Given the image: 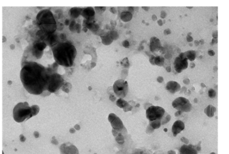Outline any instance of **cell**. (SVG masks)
Instances as JSON below:
<instances>
[{
    "mask_svg": "<svg viewBox=\"0 0 229 154\" xmlns=\"http://www.w3.org/2000/svg\"><path fill=\"white\" fill-rule=\"evenodd\" d=\"M50 73L47 68L35 62H27L21 70L20 77L23 87L32 95H39L47 90Z\"/></svg>",
    "mask_w": 229,
    "mask_h": 154,
    "instance_id": "cell-1",
    "label": "cell"
},
{
    "mask_svg": "<svg viewBox=\"0 0 229 154\" xmlns=\"http://www.w3.org/2000/svg\"><path fill=\"white\" fill-rule=\"evenodd\" d=\"M55 61L58 65L65 67L73 65L77 54L75 47L70 42H59L52 47Z\"/></svg>",
    "mask_w": 229,
    "mask_h": 154,
    "instance_id": "cell-2",
    "label": "cell"
},
{
    "mask_svg": "<svg viewBox=\"0 0 229 154\" xmlns=\"http://www.w3.org/2000/svg\"><path fill=\"white\" fill-rule=\"evenodd\" d=\"M37 21L39 26L44 33L47 35L53 34L57 29V23L54 16L50 10L45 9L39 12L37 16Z\"/></svg>",
    "mask_w": 229,
    "mask_h": 154,
    "instance_id": "cell-3",
    "label": "cell"
},
{
    "mask_svg": "<svg viewBox=\"0 0 229 154\" xmlns=\"http://www.w3.org/2000/svg\"><path fill=\"white\" fill-rule=\"evenodd\" d=\"M13 117L18 123L23 122L32 117L31 107L27 103H19L17 104L13 110Z\"/></svg>",
    "mask_w": 229,
    "mask_h": 154,
    "instance_id": "cell-4",
    "label": "cell"
},
{
    "mask_svg": "<svg viewBox=\"0 0 229 154\" xmlns=\"http://www.w3.org/2000/svg\"><path fill=\"white\" fill-rule=\"evenodd\" d=\"M64 81L62 77L58 73H53L50 75L47 88V90L50 93H55L60 89Z\"/></svg>",
    "mask_w": 229,
    "mask_h": 154,
    "instance_id": "cell-5",
    "label": "cell"
},
{
    "mask_svg": "<svg viewBox=\"0 0 229 154\" xmlns=\"http://www.w3.org/2000/svg\"><path fill=\"white\" fill-rule=\"evenodd\" d=\"M164 108L158 106H151L146 111V116L148 119L151 121L156 120H161L165 114Z\"/></svg>",
    "mask_w": 229,
    "mask_h": 154,
    "instance_id": "cell-6",
    "label": "cell"
},
{
    "mask_svg": "<svg viewBox=\"0 0 229 154\" xmlns=\"http://www.w3.org/2000/svg\"><path fill=\"white\" fill-rule=\"evenodd\" d=\"M113 89L117 96L122 99L124 98L128 93V82L122 79L118 80L114 82L113 85Z\"/></svg>",
    "mask_w": 229,
    "mask_h": 154,
    "instance_id": "cell-7",
    "label": "cell"
},
{
    "mask_svg": "<svg viewBox=\"0 0 229 154\" xmlns=\"http://www.w3.org/2000/svg\"><path fill=\"white\" fill-rule=\"evenodd\" d=\"M172 106L176 109L181 112H189L191 110L192 105L186 98L180 97L176 98L172 103Z\"/></svg>",
    "mask_w": 229,
    "mask_h": 154,
    "instance_id": "cell-8",
    "label": "cell"
},
{
    "mask_svg": "<svg viewBox=\"0 0 229 154\" xmlns=\"http://www.w3.org/2000/svg\"><path fill=\"white\" fill-rule=\"evenodd\" d=\"M174 65L175 71L178 73H180L183 70L186 69L188 66V59L184 53L179 54L178 57L175 58Z\"/></svg>",
    "mask_w": 229,
    "mask_h": 154,
    "instance_id": "cell-9",
    "label": "cell"
},
{
    "mask_svg": "<svg viewBox=\"0 0 229 154\" xmlns=\"http://www.w3.org/2000/svg\"><path fill=\"white\" fill-rule=\"evenodd\" d=\"M109 120L113 127V130L117 132H121L125 129L120 119L113 113H111L109 117Z\"/></svg>",
    "mask_w": 229,
    "mask_h": 154,
    "instance_id": "cell-10",
    "label": "cell"
},
{
    "mask_svg": "<svg viewBox=\"0 0 229 154\" xmlns=\"http://www.w3.org/2000/svg\"><path fill=\"white\" fill-rule=\"evenodd\" d=\"M62 154H78L77 149L72 145L65 143L60 148Z\"/></svg>",
    "mask_w": 229,
    "mask_h": 154,
    "instance_id": "cell-11",
    "label": "cell"
},
{
    "mask_svg": "<svg viewBox=\"0 0 229 154\" xmlns=\"http://www.w3.org/2000/svg\"><path fill=\"white\" fill-rule=\"evenodd\" d=\"M185 128L184 123L181 120H177L175 122L172 127V131L174 136L177 135L183 131Z\"/></svg>",
    "mask_w": 229,
    "mask_h": 154,
    "instance_id": "cell-12",
    "label": "cell"
},
{
    "mask_svg": "<svg viewBox=\"0 0 229 154\" xmlns=\"http://www.w3.org/2000/svg\"><path fill=\"white\" fill-rule=\"evenodd\" d=\"M81 15L88 21H93L95 11L91 7L84 8L83 9Z\"/></svg>",
    "mask_w": 229,
    "mask_h": 154,
    "instance_id": "cell-13",
    "label": "cell"
},
{
    "mask_svg": "<svg viewBox=\"0 0 229 154\" xmlns=\"http://www.w3.org/2000/svg\"><path fill=\"white\" fill-rule=\"evenodd\" d=\"M180 154H198V151L193 145H184L181 147Z\"/></svg>",
    "mask_w": 229,
    "mask_h": 154,
    "instance_id": "cell-14",
    "label": "cell"
},
{
    "mask_svg": "<svg viewBox=\"0 0 229 154\" xmlns=\"http://www.w3.org/2000/svg\"><path fill=\"white\" fill-rule=\"evenodd\" d=\"M150 47L151 51L153 52L161 50L162 46L159 39L155 37H152L151 39Z\"/></svg>",
    "mask_w": 229,
    "mask_h": 154,
    "instance_id": "cell-15",
    "label": "cell"
},
{
    "mask_svg": "<svg viewBox=\"0 0 229 154\" xmlns=\"http://www.w3.org/2000/svg\"><path fill=\"white\" fill-rule=\"evenodd\" d=\"M166 89L169 92L174 94L179 91L181 89V86L176 81H170L167 83Z\"/></svg>",
    "mask_w": 229,
    "mask_h": 154,
    "instance_id": "cell-16",
    "label": "cell"
},
{
    "mask_svg": "<svg viewBox=\"0 0 229 154\" xmlns=\"http://www.w3.org/2000/svg\"><path fill=\"white\" fill-rule=\"evenodd\" d=\"M82 25L86 27L92 31H96L99 29V26L97 24L95 23L94 21H88L86 19L84 20Z\"/></svg>",
    "mask_w": 229,
    "mask_h": 154,
    "instance_id": "cell-17",
    "label": "cell"
},
{
    "mask_svg": "<svg viewBox=\"0 0 229 154\" xmlns=\"http://www.w3.org/2000/svg\"><path fill=\"white\" fill-rule=\"evenodd\" d=\"M82 10V8L73 7L69 10V15L71 17L74 19H76L79 16L81 15Z\"/></svg>",
    "mask_w": 229,
    "mask_h": 154,
    "instance_id": "cell-18",
    "label": "cell"
},
{
    "mask_svg": "<svg viewBox=\"0 0 229 154\" xmlns=\"http://www.w3.org/2000/svg\"><path fill=\"white\" fill-rule=\"evenodd\" d=\"M216 111V108L212 105H208L205 109L204 112L206 115L209 118H211L213 117L214 113Z\"/></svg>",
    "mask_w": 229,
    "mask_h": 154,
    "instance_id": "cell-19",
    "label": "cell"
},
{
    "mask_svg": "<svg viewBox=\"0 0 229 154\" xmlns=\"http://www.w3.org/2000/svg\"><path fill=\"white\" fill-rule=\"evenodd\" d=\"M102 42L105 45H109L113 42V40L111 38L109 33H107L106 35L101 36Z\"/></svg>",
    "mask_w": 229,
    "mask_h": 154,
    "instance_id": "cell-20",
    "label": "cell"
},
{
    "mask_svg": "<svg viewBox=\"0 0 229 154\" xmlns=\"http://www.w3.org/2000/svg\"><path fill=\"white\" fill-rule=\"evenodd\" d=\"M132 14L130 12H123L121 14V19L125 22H127L131 20L132 19Z\"/></svg>",
    "mask_w": 229,
    "mask_h": 154,
    "instance_id": "cell-21",
    "label": "cell"
},
{
    "mask_svg": "<svg viewBox=\"0 0 229 154\" xmlns=\"http://www.w3.org/2000/svg\"><path fill=\"white\" fill-rule=\"evenodd\" d=\"M187 58L191 61H194L196 56V52L194 50H189L184 53Z\"/></svg>",
    "mask_w": 229,
    "mask_h": 154,
    "instance_id": "cell-22",
    "label": "cell"
},
{
    "mask_svg": "<svg viewBox=\"0 0 229 154\" xmlns=\"http://www.w3.org/2000/svg\"><path fill=\"white\" fill-rule=\"evenodd\" d=\"M150 126L154 129H157L159 128L161 125V121L160 120H156L153 121L149 122Z\"/></svg>",
    "mask_w": 229,
    "mask_h": 154,
    "instance_id": "cell-23",
    "label": "cell"
},
{
    "mask_svg": "<svg viewBox=\"0 0 229 154\" xmlns=\"http://www.w3.org/2000/svg\"><path fill=\"white\" fill-rule=\"evenodd\" d=\"M116 104L118 107L121 108H126L129 105L128 103L126 101L124 100L122 98H120L117 100Z\"/></svg>",
    "mask_w": 229,
    "mask_h": 154,
    "instance_id": "cell-24",
    "label": "cell"
},
{
    "mask_svg": "<svg viewBox=\"0 0 229 154\" xmlns=\"http://www.w3.org/2000/svg\"><path fill=\"white\" fill-rule=\"evenodd\" d=\"M164 59L161 56H157L155 58V64L158 66H162L164 64Z\"/></svg>",
    "mask_w": 229,
    "mask_h": 154,
    "instance_id": "cell-25",
    "label": "cell"
},
{
    "mask_svg": "<svg viewBox=\"0 0 229 154\" xmlns=\"http://www.w3.org/2000/svg\"><path fill=\"white\" fill-rule=\"evenodd\" d=\"M71 87V85L69 83H66L63 84L61 88L63 91L68 93L70 91Z\"/></svg>",
    "mask_w": 229,
    "mask_h": 154,
    "instance_id": "cell-26",
    "label": "cell"
},
{
    "mask_svg": "<svg viewBox=\"0 0 229 154\" xmlns=\"http://www.w3.org/2000/svg\"><path fill=\"white\" fill-rule=\"evenodd\" d=\"M171 119V116L168 114L166 113H165L163 119L161 120V125H164L168 123Z\"/></svg>",
    "mask_w": 229,
    "mask_h": 154,
    "instance_id": "cell-27",
    "label": "cell"
},
{
    "mask_svg": "<svg viewBox=\"0 0 229 154\" xmlns=\"http://www.w3.org/2000/svg\"><path fill=\"white\" fill-rule=\"evenodd\" d=\"M32 112V116L37 115L39 111V108L38 105H34L31 106Z\"/></svg>",
    "mask_w": 229,
    "mask_h": 154,
    "instance_id": "cell-28",
    "label": "cell"
},
{
    "mask_svg": "<svg viewBox=\"0 0 229 154\" xmlns=\"http://www.w3.org/2000/svg\"><path fill=\"white\" fill-rule=\"evenodd\" d=\"M109 35L113 40H116L119 38V35L118 34V33L116 31L113 30L111 31L109 33Z\"/></svg>",
    "mask_w": 229,
    "mask_h": 154,
    "instance_id": "cell-29",
    "label": "cell"
},
{
    "mask_svg": "<svg viewBox=\"0 0 229 154\" xmlns=\"http://www.w3.org/2000/svg\"><path fill=\"white\" fill-rule=\"evenodd\" d=\"M132 154H150V153L145 150L142 149H136Z\"/></svg>",
    "mask_w": 229,
    "mask_h": 154,
    "instance_id": "cell-30",
    "label": "cell"
},
{
    "mask_svg": "<svg viewBox=\"0 0 229 154\" xmlns=\"http://www.w3.org/2000/svg\"><path fill=\"white\" fill-rule=\"evenodd\" d=\"M122 65H123L124 66V67H126V68H128L129 66V65H130V64H129V61H128V58H124L122 62H121Z\"/></svg>",
    "mask_w": 229,
    "mask_h": 154,
    "instance_id": "cell-31",
    "label": "cell"
},
{
    "mask_svg": "<svg viewBox=\"0 0 229 154\" xmlns=\"http://www.w3.org/2000/svg\"><path fill=\"white\" fill-rule=\"evenodd\" d=\"M208 95L211 98H214L216 95V92L213 89H210L208 91Z\"/></svg>",
    "mask_w": 229,
    "mask_h": 154,
    "instance_id": "cell-32",
    "label": "cell"
},
{
    "mask_svg": "<svg viewBox=\"0 0 229 154\" xmlns=\"http://www.w3.org/2000/svg\"><path fill=\"white\" fill-rule=\"evenodd\" d=\"M76 24V21L75 20H72L71 23H70V25H69V29L70 30L71 32H74L75 31V25Z\"/></svg>",
    "mask_w": 229,
    "mask_h": 154,
    "instance_id": "cell-33",
    "label": "cell"
},
{
    "mask_svg": "<svg viewBox=\"0 0 229 154\" xmlns=\"http://www.w3.org/2000/svg\"><path fill=\"white\" fill-rule=\"evenodd\" d=\"M95 9L97 13H102L105 11L106 7H95Z\"/></svg>",
    "mask_w": 229,
    "mask_h": 154,
    "instance_id": "cell-34",
    "label": "cell"
},
{
    "mask_svg": "<svg viewBox=\"0 0 229 154\" xmlns=\"http://www.w3.org/2000/svg\"><path fill=\"white\" fill-rule=\"evenodd\" d=\"M75 31H76L77 33H80L81 31L82 30V26L80 24H76L75 27Z\"/></svg>",
    "mask_w": 229,
    "mask_h": 154,
    "instance_id": "cell-35",
    "label": "cell"
},
{
    "mask_svg": "<svg viewBox=\"0 0 229 154\" xmlns=\"http://www.w3.org/2000/svg\"><path fill=\"white\" fill-rule=\"evenodd\" d=\"M122 44H123V46L125 47V48H129V46H130L129 42L127 40H124V41L122 43Z\"/></svg>",
    "mask_w": 229,
    "mask_h": 154,
    "instance_id": "cell-36",
    "label": "cell"
},
{
    "mask_svg": "<svg viewBox=\"0 0 229 154\" xmlns=\"http://www.w3.org/2000/svg\"><path fill=\"white\" fill-rule=\"evenodd\" d=\"M132 107L130 105H128V106H127L126 108H123V110H124V111L125 112H128V111H131L132 109Z\"/></svg>",
    "mask_w": 229,
    "mask_h": 154,
    "instance_id": "cell-37",
    "label": "cell"
},
{
    "mask_svg": "<svg viewBox=\"0 0 229 154\" xmlns=\"http://www.w3.org/2000/svg\"><path fill=\"white\" fill-rule=\"evenodd\" d=\"M155 57L154 55H152L151 57L150 58V59H149V61L151 63V64L153 65H155V62H154V60H155Z\"/></svg>",
    "mask_w": 229,
    "mask_h": 154,
    "instance_id": "cell-38",
    "label": "cell"
},
{
    "mask_svg": "<svg viewBox=\"0 0 229 154\" xmlns=\"http://www.w3.org/2000/svg\"><path fill=\"white\" fill-rule=\"evenodd\" d=\"M181 141L182 142L186 144H188L189 143V141L188 139L184 137H182L181 138Z\"/></svg>",
    "mask_w": 229,
    "mask_h": 154,
    "instance_id": "cell-39",
    "label": "cell"
},
{
    "mask_svg": "<svg viewBox=\"0 0 229 154\" xmlns=\"http://www.w3.org/2000/svg\"><path fill=\"white\" fill-rule=\"evenodd\" d=\"M201 142H199L198 144L196 146H195V148L196 149V150L197 151H200L201 150Z\"/></svg>",
    "mask_w": 229,
    "mask_h": 154,
    "instance_id": "cell-40",
    "label": "cell"
},
{
    "mask_svg": "<svg viewBox=\"0 0 229 154\" xmlns=\"http://www.w3.org/2000/svg\"><path fill=\"white\" fill-rule=\"evenodd\" d=\"M109 99H110V100H111V101H114L115 100H116V98L115 97V96H114V95L111 94V95H110V96H109Z\"/></svg>",
    "mask_w": 229,
    "mask_h": 154,
    "instance_id": "cell-41",
    "label": "cell"
},
{
    "mask_svg": "<svg viewBox=\"0 0 229 154\" xmlns=\"http://www.w3.org/2000/svg\"><path fill=\"white\" fill-rule=\"evenodd\" d=\"M60 37L61 39L62 40H64L66 39V35L65 34H61L60 35Z\"/></svg>",
    "mask_w": 229,
    "mask_h": 154,
    "instance_id": "cell-42",
    "label": "cell"
},
{
    "mask_svg": "<svg viewBox=\"0 0 229 154\" xmlns=\"http://www.w3.org/2000/svg\"><path fill=\"white\" fill-rule=\"evenodd\" d=\"M110 12H111L113 14H116V9L114 8V7H112V8H110Z\"/></svg>",
    "mask_w": 229,
    "mask_h": 154,
    "instance_id": "cell-43",
    "label": "cell"
},
{
    "mask_svg": "<svg viewBox=\"0 0 229 154\" xmlns=\"http://www.w3.org/2000/svg\"><path fill=\"white\" fill-rule=\"evenodd\" d=\"M208 54L210 55V56H213L214 55H215V53L214 52V51L213 50H209L208 52Z\"/></svg>",
    "mask_w": 229,
    "mask_h": 154,
    "instance_id": "cell-44",
    "label": "cell"
},
{
    "mask_svg": "<svg viewBox=\"0 0 229 154\" xmlns=\"http://www.w3.org/2000/svg\"><path fill=\"white\" fill-rule=\"evenodd\" d=\"M157 80V81H158L159 83H162L164 81V79H163V77H158Z\"/></svg>",
    "mask_w": 229,
    "mask_h": 154,
    "instance_id": "cell-45",
    "label": "cell"
},
{
    "mask_svg": "<svg viewBox=\"0 0 229 154\" xmlns=\"http://www.w3.org/2000/svg\"><path fill=\"white\" fill-rule=\"evenodd\" d=\"M187 41L188 42H191L193 40V38L192 37H191L190 36H189V35L188 36V37L187 38Z\"/></svg>",
    "mask_w": 229,
    "mask_h": 154,
    "instance_id": "cell-46",
    "label": "cell"
},
{
    "mask_svg": "<svg viewBox=\"0 0 229 154\" xmlns=\"http://www.w3.org/2000/svg\"><path fill=\"white\" fill-rule=\"evenodd\" d=\"M182 112L178 111L176 112V113H175V116L176 117H178V116H179L180 115L182 114Z\"/></svg>",
    "mask_w": 229,
    "mask_h": 154,
    "instance_id": "cell-47",
    "label": "cell"
},
{
    "mask_svg": "<svg viewBox=\"0 0 229 154\" xmlns=\"http://www.w3.org/2000/svg\"><path fill=\"white\" fill-rule=\"evenodd\" d=\"M70 21L69 19H66L65 20V25L67 26V25H70Z\"/></svg>",
    "mask_w": 229,
    "mask_h": 154,
    "instance_id": "cell-48",
    "label": "cell"
},
{
    "mask_svg": "<svg viewBox=\"0 0 229 154\" xmlns=\"http://www.w3.org/2000/svg\"><path fill=\"white\" fill-rule=\"evenodd\" d=\"M168 154H176L174 150H170L168 152Z\"/></svg>",
    "mask_w": 229,
    "mask_h": 154,
    "instance_id": "cell-49",
    "label": "cell"
},
{
    "mask_svg": "<svg viewBox=\"0 0 229 154\" xmlns=\"http://www.w3.org/2000/svg\"><path fill=\"white\" fill-rule=\"evenodd\" d=\"M213 37L214 39H217V32H216V33H214L213 34Z\"/></svg>",
    "mask_w": 229,
    "mask_h": 154,
    "instance_id": "cell-50",
    "label": "cell"
},
{
    "mask_svg": "<svg viewBox=\"0 0 229 154\" xmlns=\"http://www.w3.org/2000/svg\"><path fill=\"white\" fill-rule=\"evenodd\" d=\"M158 23L159 24V25L160 26H162V25L163 24V22H162V21L161 20V19H159L158 20Z\"/></svg>",
    "mask_w": 229,
    "mask_h": 154,
    "instance_id": "cell-51",
    "label": "cell"
},
{
    "mask_svg": "<svg viewBox=\"0 0 229 154\" xmlns=\"http://www.w3.org/2000/svg\"><path fill=\"white\" fill-rule=\"evenodd\" d=\"M34 135H35V137H36V138H37V137H39V133L38 132H37V131H35V132L34 133Z\"/></svg>",
    "mask_w": 229,
    "mask_h": 154,
    "instance_id": "cell-52",
    "label": "cell"
},
{
    "mask_svg": "<svg viewBox=\"0 0 229 154\" xmlns=\"http://www.w3.org/2000/svg\"><path fill=\"white\" fill-rule=\"evenodd\" d=\"M82 30L83 31H84L85 32H86L87 30H88V29L86 28V27H84V28H83L82 29Z\"/></svg>",
    "mask_w": 229,
    "mask_h": 154,
    "instance_id": "cell-53",
    "label": "cell"
},
{
    "mask_svg": "<svg viewBox=\"0 0 229 154\" xmlns=\"http://www.w3.org/2000/svg\"><path fill=\"white\" fill-rule=\"evenodd\" d=\"M212 43H216L217 42V39H213V40H212Z\"/></svg>",
    "mask_w": 229,
    "mask_h": 154,
    "instance_id": "cell-54",
    "label": "cell"
},
{
    "mask_svg": "<svg viewBox=\"0 0 229 154\" xmlns=\"http://www.w3.org/2000/svg\"><path fill=\"white\" fill-rule=\"evenodd\" d=\"M166 71H168V72H170L171 71V67L170 66L167 67V68H166Z\"/></svg>",
    "mask_w": 229,
    "mask_h": 154,
    "instance_id": "cell-55",
    "label": "cell"
},
{
    "mask_svg": "<svg viewBox=\"0 0 229 154\" xmlns=\"http://www.w3.org/2000/svg\"><path fill=\"white\" fill-rule=\"evenodd\" d=\"M70 132L71 133H74L75 132V131L74 130V129L73 128H71V129L70 130Z\"/></svg>",
    "mask_w": 229,
    "mask_h": 154,
    "instance_id": "cell-56",
    "label": "cell"
},
{
    "mask_svg": "<svg viewBox=\"0 0 229 154\" xmlns=\"http://www.w3.org/2000/svg\"><path fill=\"white\" fill-rule=\"evenodd\" d=\"M129 10L130 11L133 12V8H132V7H129Z\"/></svg>",
    "mask_w": 229,
    "mask_h": 154,
    "instance_id": "cell-57",
    "label": "cell"
},
{
    "mask_svg": "<svg viewBox=\"0 0 229 154\" xmlns=\"http://www.w3.org/2000/svg\"><path fill=\"white\" fill-rule=\"evenodd\" d=\"M164 132H167V131H168V129H167V128H164Z\"/></svg>",
    "mask_w": 229,
    "mask_h": 154,
    "instance_id": "cell-58",
    "label": "cell"
},
{
    "mask_svg": "<svg viewBox=\"0 0 229 154\" xmlns=\"http://www.w3.org/2000/svg\"><path fill=\"white\" fill-rule=\"evenodd\" d=\"M88 89H89V90H91L92 89V88H91L90 86H89V87H88Z\"/></svg>",
    "mask_w": 229,
    "mask_h": 154,
    "instance_id": "cell-59",
    "label": "cell"
},
{
    "mask_svg": "<svg viewBox=\"0 0 229 154\" xmlns=\"http://www.w3.org/2000/svg\"><path fill=\"white\" fill-rule=\"evenodd\" d=\"M197 99H194V102H195V103H196V102L197 103Z\"/></svg>",
    "mask_w": 229,
    "mask_h": 154,
    "instance_id": "cell-60",
    "label": "cell"
},
{
    "mask_svg": "<svg viewBox=\"0 0 229 154\" xmlns=\"http://www.w3.org/2000/svg\"><path fill=\"white\" fill-rule=\"evenodd\" d=\"M215 154V153H214V152H212V153H211V154Z\"/></svg>",
    "mask_w": 229,
    "mask_h": 154,
    "instance_id": "cell-61",
    "label": "cell"
},
{
    "mask_svg": "<svg viewBox=\"0 0 229 154\" xmlns=\"http://www.w3.org/2000/svg\"></svg>",
    "mask_w": 229,
    "mask_h": 154,
    "instance_id": "cell-62",
    "label": "cell"
}]
</instances>
